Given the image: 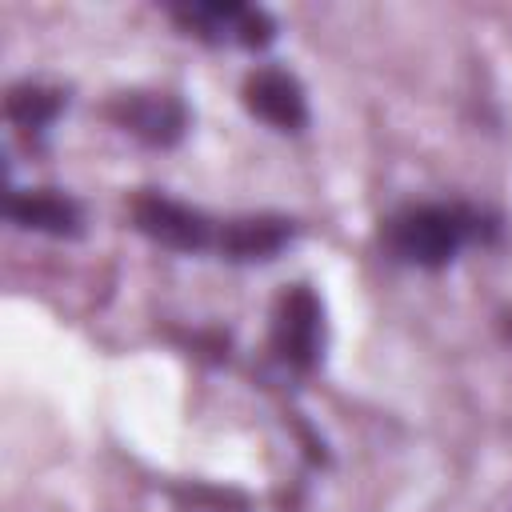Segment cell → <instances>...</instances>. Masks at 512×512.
I'll use <instances>...</instances> for the list:
<instances>
[{
	"label": "cell",
	"mask_w": 512,
	"mask_h": 512,
	"mask_svg": "<svg viewBox=\"0 0 512 512\" xmlns=\"http://www.w3.org/2000/svg\"><path fill=\"white\" fill-rule=\"evenodd\" d=\"M496 220L472 204H408L400 208L396 216H388L384 224V248L400 260V264H412V268H444L460 256V248L468 244H484V240H496Z\"/></svg>",
	"instance_id": "1"
},
{
	"label": "cell",
	"mask_w": 512,
	"mask_h": 512,
	"mask_svg": "<svg viewBox=\"0 0 512 512\" xmlns=\"http://www.w3.org/2000/svg\"><path fill=\"white\" fill-rule=\"evenodd\" d=\"M168 16L204 44H240V48H264L276 36V20L240 0H212V4H176Z\"/></svg>",
	"instance_id": "2"
},
{
	"label": "cell",
	"mask_w": 512,
	"mask_h": 512,
	"mask_svg": "<svg viewBox=\"0 0 512 512\" xmlns=\"http://www.w3.org/2000/svg\"><path fill=\"white\" fill-rule=\"evenodd\" d=\"M132 224L160 248H172V252H204V248H216V232L220 224H212L200 208L184 204V200H172L164 192H136L132 196Z\"/></svg>",
	"instance_id": "3"
},
{
	"label": "cell",
	"mask_w": 512,
	"mask_h": 512,
	"mask_svg": "<svg viewBox=\"0 0 512 512\" xmlns=\"http://www.w3.org/2000/svg\"><path fill=\"white\" fill-rule=\"evenodd\" d=\"M324 348V308L308 284H292L272 308V352L292 372H312Z\"/></svg>",
	"instance_id": "4"
},
{
	"label": "cell",
	"mask_w": 512,
	"mask_h": 512,
	"mask_svg": "<svg viewBox=\"0 0 512 512\" xmlns=\"http://www.w3.org/2000/svg\"><path fill=\"white\" fill-rule=\"evenodd\" d=\"M108 116L152 148H172L188 132V108L172 92H124L112 100Z\"/></svg>",
	"instance_id": "5"
},
{
	"label": "cell",
	"mask_w": 512,
	"mask_h": 512,
	"mask_svg": "<svg viewBox=\"0 0 512 512\" xmlns=\"http://www.w3.org/2000/svg\"><path fill=\"white\" fill-rule=\"evenodd\" d=\"M244 108L272 124L276 132H300L308 124V96H304V84L288 72V68H256L248 80H244Z\"/></svg>",
	"instance_id": "6"
},
{
	"label": "cell",
	"mask_w": 512,
	"mask_h": 512,
	"mask_svg": "<svg viewBox=\"0 0 512 512\" xmlns=\"http://www.w3.org/2000/svg\"><path fill=\"white\" fill-rule=\"evenodd\" d=\"M4 216L16 228L44 232V236H80L84 232L80 204L60 188H12L4 196Z\"/></svg>",
	"instance_id": "7"
},
{
	"label": "cell",
	"mask_w": 512,
	"mask_h": 512,
	"mask_svg": "<svg viewBox=\"0 0 512 512\" xmlns=\"http://www.w3.org/2000/svg\"><path fill=\"white\" fill-rule=\"evenodd\" d=\"M296 228L288 216H236V220H224L220 232H216V252L224 260H236V264H252V260H272L280 256L288 244H292Z\"/></svg>",
	"instance_id": "8"
},
{
	"label": "cell",
	"mask_w": 512,
	"mask_h": 512,
	"mask_svg": "<svg viewBox=\"0 0 512 512\" xmlns=\"http://www.w3.org/2000/svg\"><path fill=\"white\" fill-rule=\"evenodd\" d=\"M4 112H8V120H12L20 132L40 136V132H48V128L56 124V116L64 112V92H60V88H48V84H32V80L12 84L8 96H4Z\"/></svg>",
	"instance_id": "9"
}]
</instances>
